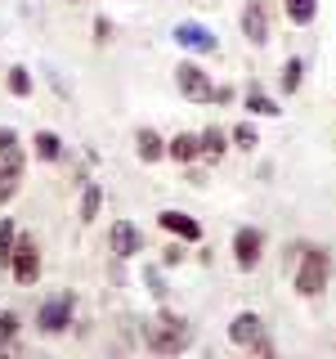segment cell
Listing matches in <instances>:
<instances>
[{
  "mask_svg": "<svg viewBox=\"0 0 336 359\" xmlns=\"http://www.w3.org/2000/svg\"><path fill=\"white\" fill-rule=\"evenodd\" d=\"M9 351H18V341H14V332L0 328V355H9Z\"/></svg>",
  "mask_w": 336,
  "mask_h": 359,
  "instance_id": "obj_28",
  "label": "cell"
},
{
  "mask_svg": "<svg viewBox=\"0 0 336 359\" xmlns=\"http://www.w3.org/2000/svg\"><path fill=\"white\" fill-rule=\"evenodd\" d=\"M108 36H112V22L99 14V18H94V41H99V45H108Z\"/></svg>",
  "mask_w": 336,
  "mask_h": 359,
  "instance_id": "obj_26",
  "label": "cell"
},
{
  "mask_svg": "<svg viewBox=\"0 0 336 359\" xmlns=\"http://www.w3.org/2000/svg\"><path fill=\"white\" fill-rule=\"evenodd\" d=\"M31 149H36V157H41V162H59V157H63V140H59L54 130H36Z\"/></svg>",
  "mask_w": 336,
  "mask_h": 359,
  "instance_id": "obj_17",
  "label": "cell"
},
{
  "mask_svg": "<svg viewBox=\"0 0 336 359\" xmlns=\"http://www.w3.org/2000/svg\"><path fill=\"white\" fill-rule=\"evenodd\" d=\"M72 310H76V297H72V292H59V297H50V301L36 310V328H41L45 337L67 332V323H72Z\"/></svg>",
  "mask_w": 336,
  "mask_h": 359,
  "instance_id": "obj_3",
  "label": "cell"
},
{
  "mask_svg": "<svg viewBox=\"0 0 336 359\" xmlns=\"http://www.w3.org/2000/svg\"><path fill=\"white\" fill-rule=\"evenodd\" d=\"M260 332H265V319H260L255 310H242L238 319L229 323V341H233V346H251Z\"/></svg>",
  "mask_w": 336,
  "mask_h": 359,
  "instance_id": "obj_12",
  "label": "cell"
},
{
  "mask_svg": "<svg viewBox=\"0 0 336 359\" xmlns=\"http://www.w3.org/2000/svg\"><path fill=\"white\" fill-rule=\"evenodd\" d=\"M175 86H179V95L188 99V104H211V95H216V86H211V76L202 72V67L193 59H184L175 67Z\"/></svg>",
  "mask_w": 336,
  "mask_h": 359,
  "instance_id": "obj_4",
  "label": "cell"
},
{
  "mask_svg": "<svg viewBox=\"0 0 336 359\" xmlns=\"http://www.w3.org/2000/svg\"><path fill=\"white\" fill-rule=\"evenodd\" d=\"M197 144H202V157H211V162H220V157L229 153V135H224L220 126H206L197 135Z\"/></svg>",
  "mask_w": 336,
  "mask_h": 359,
  "instance_id": "obj_15",
  "label": "cell"
},
{
  "mask_svg": "<svg viewBox=\"0 0 336 359\" xmlns=\"http://www.w3.org/2000/svg\"><path fill=\"white\" fill-rule=\"evenodd\" d=\"M300 81H305V59H296V54H291V59L283 63V72H278V86H283V95H296Z\"/></svg>",
  "mask_w": 336,
  "mask_h": 359,
  "instance_id": "obj_16",
  "label": "cell"
},
{
  "mask_svg": "<svg viewBox=\"0 0 336 359\" xmlns=\"http://www.w3.org/2000/svg\"><path fill=\"white\" fill-rule=\"evenodd\" d=\"M14 243H18V229H14V220H0V269H9V256H14Z\"/></svg>",
  "mask_w": 336,
  "mask_h": 359,
  "instance_id": "obj_21",
  "label": "cell"
},
{
  "mask_svg": "<svg viewBox=\"0 0 336 359\" xmlns=\"http://www.w3.org/2000/svg\"><path fill=\"white\" fill-rule=\"evenodd\" d=\"M144 278H148V292H153V297H166V278H162V269H144Z\"/></svg>",
  "mask_w": 336,
  "mask_h": 359,
  "instance_id": "obj_24",
  "label": "cell"
},
{
  "mask_svg": "<svg viewBox=\"0 0 336 359\" xmlns=\"http://www.w3.org/2000/svg\"><path fill=\"white\" fill-rule=\"evenodd\" d=\"M166 157L179 166H188L193 157H202V144H197V135H188V130H179L175 140H166Z\"/></svg>",
  "mask_w": 336,
  "mask_h": 359,
  "instance_id": "obj_13",
  "label": "cell"
},
{
  "mask_svg": "<svg viewBox=\"0 0 336 359\" xmlns=\"http://www.w3.org/2000/svg\"><path fill=\"white\" fill-rule=\"evenodd\" d=\"M134 153H139L144 162H162V157H166V140L153 126H144L139 135H134Z\"/></svg>",
  "mask_w": 336,
  "mask_h": 359,
  "instance_id": "obj_14",
  "label": "cell"
},
{
  "mask_svg": "<svg viewBox=\"0 0 336 359\" xmlns=\"http://www.w3.org/2000/svg\"><path fill=\"white\" fill-rule=\"evenodd\" d=\"M72 5H76V0H72Z\"/></svg>",
  "mask_w": 336,
  "mask_h": 359,
  "instance_id": "obj_31",
  "label": "cell"
},
{
  "mask_svg": "<svg viewBox=\"0 0 336 359\" xmlns=\"http://www.w3.org/2000/svg\"><path fill=\"white\" fill-rule=\"evenodd\" d=\"M246 108H251V117H278V112H283V108H278V99H269L260 86L246 90Z\"/></svg>",
  "mask_w": 336,
  "mask_h": 359,
  "instance_id": "obj_18",
  "label": "cell"
},
{
  "mask_svg": "<svg viewBox=\"0 0 336 359\" xmlns=\"http://www.w3.org/2000/svg\"><path fill=\"white\" fill-rule=\"evenodd\" d=\"M265 256V233L255 229V224H242L238 233H233V265L238 269H255Z\"/></svg>",
  "mask_w": 336,
  "mask_h": 359,
  "instance_id": "obj_5",
  "label": "cell"
},
{
  "mask_svg": "<svg viewBox=\"0 0 336 359\" xmlns=\"http://www.w3.org/2000/svg\"><path fill=\"white\" fill-rule=\"evenodd\" d=\"M179 261H184V247H179V243H171V247L162 252V265L171 269V265H179Z\"/></svg>",
  "mask_w": 336,
  "mask_h": 359,
  "instance_id": "obj_25",
  "label": "cell"
},
{
  "mask_svg": "<svg viewBox=\"0 0 336 359\" xmlns=\"http://www.w3.org/2000/svg\"><path fill=\"white\" fill-rule=\"evenodd\" d=\"M229 99H233V90H229V86H220L216 95H211V104H229Z\"/></svg>",
  "mask_w": 336,
  "mask_h": 359,
  "instance_id": "obj_30",
  "label": "cell"
},
{
  "mask_svg": "<svg viewBox=\"0 0 336 359\" xmlns=\"http://www.w3.org/2000/svg\"><path fill=\"white\" fill-rule=\"evenodd\" d=\"M9 95H18V99L31 95V72L27 67H9Z\"/></svg>",
  "mask_w": 336,
  "mask_h": 359,
  "instance_id": "obj_23",
  "label": "cell"
},
{
  "mask_svg": "<svg viewBox=\"0 0 336 359\" xmlns=\"http://www.w3.org/2000/svg\"><path fill=\"white\" fill-rule=\"evenodd\" d=\"M144 346H148L153 355H179V351H188V346H193V323H188L184 314L162 310L148 323V332H144Z\"/></svg>",
  "mask_w": 336,
  "mask_h": 359,
  "instance_id": "obj_1",
  "label": "cell"
},
{
  "mask_svg": "<svg viewBox=\"0 0 336 359\" xmlns=\"http://www.w3.org/2000/svg\"><path fill=\"white\" fill-rule=\"evenodd\" d=\"M242 36H246V45H265L269 41V0H246Z\"/></svg>",
  "mask_w": 336,
  "mask_h": 359,
  "instance_id": "obj_9",
  "label": "cell"
},
{
  "mask_svg": "<svg viewBox=\"0 0 336 359\" xmlns=\"http://www.w3.org/2000/svg\"><path fill=\"white\" fill-rule=\"evenodd\" d=\"M229 140H233V149H242V153H251L255 144H260V135H255L251 121H238V126L229 130Z\"/></svg>",
  "mask_w": 336,
  "mask_h": 359,
  "instance_id": "obj_22",
  "label": "cell"
},
{
  "mask_svg": "<svg viewBox=\"0 0 336 359\" xmlns=\"http://www.w3.org/2000/svg\"><path fill=\"white\" fill-rule=\"evenodd\" d=\"M9 269L22 287H31L41 278V252H36V238H18L14 243V256H9Z\"/></svg>",
  "mask_w": 336,
  "mask_h": 359,
  "instance_id": "obj_6",
  "label": "cell"
},
{
  "mask_svg": "<svg viewBox=\"0 0 336 359\" xmlns=\"http://www.w3.org/2000/svg\"><path fill=\"white\" fill-rule=\"evenodd\" d=\"M157 224H162L166 233H175L179 243H197V238H202V224H197L193 216H184V211H162V216H157Z\"/></svg>",
  "mask_w": 336,
  "mask_h": 359,
  "instance_id": "obj_11",
  "label": "cell"
},
{
  "mask_svg": "<svg viewBox=\"0 0 336 359\" xmlns=\"http://www.w3.org/2000/svg\"><path fill=\"white\" fill-rule=\"evenodd\" d=\"M283 9H287V18L296 22V27H309L314 14H318V0H283Z\"/></svg>",
  "mask_w": 336,
  "mask_h": 359,
  "instance_id": "obj_19",
  "label": "cell"
},
{
  "mask_svg": "<svg viewBox=\"0 0 336 359\" xmlns=\"http://www.w3.org/2000/svg\"><path fill=\"white\" fill-rule=\"evenodd\" d=\"M332 278V256L323 247H296V292L300 297H323Z\"/></svg>",
  "mask_w": 336,
  "mask_h": 359,
  "instance_id": "obj_2",
  "label": "cell"
},
{
  "mask_svg": "<svg viewBox=\"0 0 336 359\" xmlns=\"http://www.w3.org/2000/svg\"><path fill=\"white\" fill-rule=\"evenodd\" d=\"M18 184H22V149L9 144V149H0V207L18 194Z\"/></svg>",
  "mask_w": 336,
  "mask_h": 359,
  "instance_id": "obj_7",
  "label": "cell"
},
{
  "mask_svg": "<svg viewBox=\"0 0 336 359\" xmlns=\"http://www.w3.org/2000/svg\"><path fill=\"white\" fill-rule=\"evenodd\" d=\"M99 207H104V189H99V184H85V194H81V224H94Z\"/></svg>",
  "mask_w": 336,
  "mask_h": 359,
  "instance_id": "obj_20",
  "label": "cell"
},
{
  "mask_svg": "<svg viewBox=\"0 0 336 359\" xmlns=\"http://www.w3.org/2000/svg\"><path fill=\"white\" fill-rule=\"evenodd\" d=\"M9 144H18V135H14V126H0V149H9Z\"/></svg>",
  "mask_w": 336,
  "mask_h": 359,
  "instance_id": "obj_29",
  "label": "cell"
},
{
  "mask_svg": "<svg viewBox=\"0 0 336 359\" xmlns=\"http://www.w3.org/2000/svg\"><path fill=\"white\" fill-rule=\"evenodd\" d=\"M108 247H112V256L130 261V256L144 252V233L134 229L130 220H112V224H108Z\"/></svg>",
  "mask_w": 336,
  "mask_h": 359,
  "instance_id": "obj_8",
  "label": "cell"
},
{
  "mask_svg": "<svg viewBox=\"0 0 336 359\" xmlns=\"http://www.w3.org/2000/svg\"><path fill=\"white\" fill-rule=\"evenodd\" d=\"M171 36H175L179 45H184V50H193V54H216V50H220L216 32H211V27H202V22H179Z\"/></svg>",
  "mask_w": 336,
  "mask_h": 359,
  "instance_id": "obj_10",
  "label": "cell"
},
{
  "mask_svg": "<svg viewBox=\"0 0 336 359\" xmlns=\"http://www.w3.org/2000/svg\"><path fill=\"white\" fill-rule=\"evenodd\" d=\"M246 351H255V355H274V341H269V337L260 332V337H255L251 346H246Z\"/></svg>",
  "mask_w": 336,
  "mask_h": 359,
  "instance_id": "obj_27",
  "label": "cell"
}]
</instances>
